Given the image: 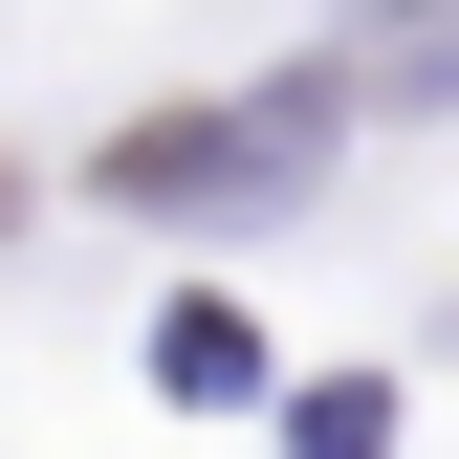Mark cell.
I'll list each match as a JSON object with an SVG mask.
<instances>
[{
	"instance_id": "6da1fadb",
	"label": "cell",
	"mask_w": 459,
	"mask_h": 459,
	"mask_svg": "<svg viewBox=\"0 0 459 459\" xmlns=\"http://www.w3.org/2000/svg\"><path fill=\"white\" fill-rule=\"evenodd\" d=\"M307 176V132L284 109H176V132H109V197H153V219H241Z\"/></svg>"
}]
</instances>
